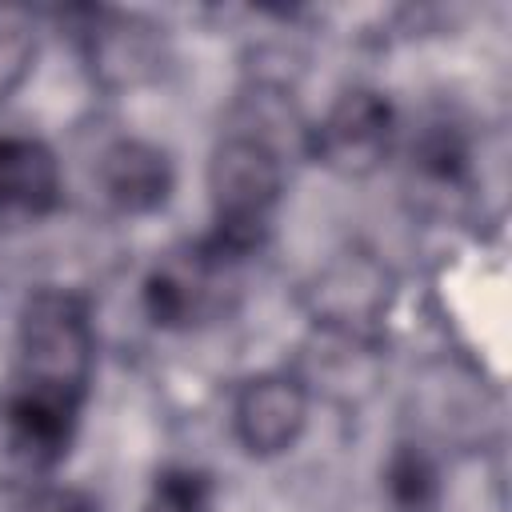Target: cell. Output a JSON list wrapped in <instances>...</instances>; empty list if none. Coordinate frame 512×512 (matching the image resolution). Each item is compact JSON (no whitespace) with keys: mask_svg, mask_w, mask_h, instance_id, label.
<instances>
[{"mask_svg":"<svg viewBox=\"0 0 512 512\" xmlns=\"http://www.w3.org/2000/svg\"><path fill=\"white\" fill-rule=\"evenodd\" d=\"M396 136H400V120L392 100L376 88H352L308 132V152L336 176L360 180L372 176L392 156Z\"/></svg>","mask_w":512,"mask_h":512,"instance_id":"4","label":"cell"},{"mask_svg":"<svg viewBox=\"0 0 512 512\" xmlns=\"http://www.w3.org/2000/svg\"><path fill=\"white\" fill-rule=\"evenodd\" d=\"M308 424L304 384L288 372H264L236 388L232 396V432L248 456L288 452Z\"/></svg>","mask_w":512,"mask_h":512,"instance_id":"5","label":"cell"},{"mask_svg":"<svg viewBox=\"0 0 512 512\" xmlns=\"http://www.w3.org/2000/svg\"><path fill=\"white\" fill-rule=\"evenodd\" d=\"M268 112L240 104L220 132L208 160L212 228L208 236L244 260H256L268 244L276 204L284 196V144L268 128Z\"/></svg>","mask_w":512,"mask_h":512,"instance_id":"2","label":"cell"},{"mask_svg":"<svg viewBox=\"0 0 512 512\" xmlns=\"http://www.w3.org/2000/svg\"><path fill=\"white\" fill-rule=\"evenodd\" d=\"M28 60V24L20 12L0 8V92L24 72Z\"/></svg>","mask_w":512,"mask_h":512,"instance_id":"11","label":"cell"},{"mask_svg":"<svg viewBox=\"0 0 512 512\" xmlns=\"http://www.w3.org/2000/svg\"><path fill=\"white\" fill-rule=\"evenodd\" d=\"M16 512H100V504H96V496H88L84 488L48 484V488H36Z\"/></svg>","mask_w":512,"mask_h":512,"instance_id":"12","label":"cell"},{"mask_svg":"<svg viewBox=\"0 0 512 512\" xmlns=\"http://www.w3.org/2000/svg\"><path fill=\"white\" fill-rule=\"evenodd\" d=\"M252 260L236 256L208 232L168 248L144 276L140 304L160 332H200L236 312L244 296V268Z\"/></svg>","mask_w":512,"mask_h":512,"instance_id":"3","label":"cell"},{"mask_svg":"<svg viewBox=\"0 0 512 512\" xmlns=\"http://www.w3.org/2000/svg\"><path fill=\"white\" fill-rule=\"evenodd\" d=\"M144 512H216L212 476L196 464H164L144 496Z\"/></svg>","mask_w":512,"mask_h":512,"instance_id":"9","label":"cell"},{"mask_svg":"<svg viewBox=\"0 0 512 512\" xmlns=\"http://www.w3.org/2000/svg\"><path fill=\"white\" fill-rule=\"evenodd\" d=\"M384 496L392 512H432L440 500L436 460L420 444H400L384 464Z\"/></svg>","mask_w":512,"mask_h":512,"instance_id":"8","label":"cell"},{"mask_svg":"<svg viewBox=\"0 0 512 512\" xmlns=\"http://www.w3.org/2000/svg\"><path fill=\"white\" fill-rule=\"evenodd\" d=\"M60 204V160L40 136L0 132V228L44 220Z\"/></svg>","mask_w":512,"mask_h":512,"instance_id":"6","label":"cell"},{"mask_svg":"<svg viewBox=\"0 0 512 512\" xmlns=\"http://www.w3.org/2000/svg\"><path fill=\"white\" fill-rule=\"evenodd\" d=\"M96 180H100L104 200L120 216H148L168 204L176 172H172V160L164 148L128 136V140H116L104 148V156L96 164Z\"/></svg>","mask_w":512,"mask_h":512,"instance_id":"7","label":"cell"},{"mask_svg":"<svg viewBox=\"0 0 512 512\" xmlns=\"http://www.w3.org/2000/svg\"><path fill=\"white\" fill-rule=\"evenodd\" d=\"M96 332L76 288H36L16 316V360L0 404L8 456L24 472L56 468L76 444L92 388Z\"/></svg>","mask_w":512,"mask_h":512,"instance_id":"1","label":"cell"},{"mask_svg":"<svg viewBox=\"0 0 512 512\" xmlns=\"http://www.w3.org/2000/svg\"><path fill=\"white\" fill-rule=\"evenodd\" d=\"M412 168L432 184H460L468 168V144L452 124H432L412 148Z\"/></svg>","mask_w":512,"mask_h":512,"instance_id":"10","label":"cell"}]
</instances>
